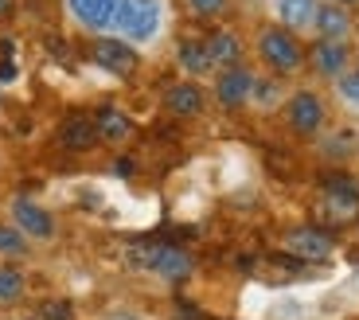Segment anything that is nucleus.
I'll return each mask as SVG.
<instances>
[{"label":"nucleus","mask_w":359,"mask_h":320,"mask_svg":"<svg viewBox=\"0 0 359 320\" xmlns=\"http://www.w3.org/2000/svg\"><path fill=\"white\" fill-rule=\"evenodd\" d=\"M313 32H316V39H351V32H355V24H351V8L332 4V0H320L316 20H313Z\"/></svg>","instance_id":"nucleus-12"},{"label":"nucleus","mask_w":359,"mask_h":320,"mask_svg":"<svg viewBox=\"0 0 359 320\" xmlns=\"http://www.w3.org/2000/svg\"><path fill=\"white\" fill-rule=\"evenodd\" d=\"M254 55H258L262 67L273 71L278 79H289V74L309 67V47L301 44L297 32H289V27H281V24H266L258 36H254Z\"/></svg>","instance_id":"nucleus-2"},{"label":"nucleus","mask_w":359,"mask_h":320,"mask_svg":"<svg viewBox=\"0 0 359 320\" xmlns=\"http://www.w3.org/2000/svg\"><path fill=\"white\" fill-rule=\"evenodd\" d=\"M316 8H320V0H273V16H278V24L289 27V32H297V36L313 32Z\"/></svg>","instance_id":"nucleus-14"},{"label":"nucleus","mask_w":359,"mask_h":320,"mask_svg":"<svg viewBox=\"0 0 359 320\" xmlns=\"http://www.w3.org/2000/svg\"><path fill=\"white\" fill-rule=\"evenodd\" d=\"M226 4H231V0H188V8L196 12V16H223L226 12Z\"/></svg>","instance_id":"nucleus-24"},{"label":"nucleus","mask_w":359,"mask_h":320,"mask_svg":"<svg viewBox=\"0 0 359 320\" xmlns=\"http://www.w3.org/2000/svg\"><path fill=\"white\" fill-rule=\"evenodd\" d=\"M94 129H98V141H126V137L133 133V121H129L126 109L106 106V109L94 114Z\"/></svg>","instance_id":"nucleus-17"},{"label":"nucleus","mask_w":359,"mask_h":320,"mask_svg":"<svg viewBox=\"0 0 359 320\" xmlns=\"http://www.w3.org/2000/svg\"><path fill=\"white\" fill-rule=\"evenodd\" d=\"M0 254H4V258H24L27 234L20 231V227H0Z\"/></svg>","instance_id":"nucleus-19"},{"label":"nucleus","mask_w":359,"mask_h":320,"mask_svg":"<svg viewBox=\"0 0 359 320\" xmlns=\"http://www.w3.org/2000/svg\"><path fill=\"white\" fill-rule=\"evenodd\" d=\"M176 67L188 74V79H203V74L215 71L211 51H207V39H180L176 44Z\"/></svg>","instance_id":"nucleus-15"},{"label":"nucleus","mask_w":359,"mask_h":320,"mask_svg":"<svg viewBox=\"0 0 359 320\" xmlns=\"http://www.w3.org/2000/svg\"><path fill=\"white\" fill-rule=\"evenodd\" d=\"M207 51H211V62H215V71H219V67H234V62H243L246 47H243V39L234 36V32L219 27V32L207 36Z\"/></svg>","instance_id":"nucleus-16"},{"label":"nucleus","mask_w":359,"mask_h":320,"mask_svg":"<svg viewBox=\"0 0 359 320\" xmlns=\"http://www.w3.org/2000/svg\"><path fill=\"white\" fill-rule=\"evenodd\" d=\"M164 27H168V4L164 0H117L114 36L129 39L133 47H153L161 44Z\"/></svg>","instance_id":"nucleus-1"},{"label":"nucleus","mask_w":359,"mask_h":320,"mask_svg":"<svg viewBox=\"0 0 359 320\" xmlns=\"http://www.w3.org/2000/svg\"><path fill=\"white\" fill-rule=\"evenodd\" d=\"M20 293H24V274L16 266H0V305L16 301Z\"/></svg>","instance_id":"nucleus-20"},{"label":"nucleus","mask_w":359,"mask_h":320,"mask_svg":"<svg viewBox=\"0 0 359 320\" xmlns=\"http://www.w3.org/2000/svg\"><path fill=\"white\" fill-rule=\"evenodd\" d=\"M309 67H313L320 79H340L344 71L351 67V47L348 39H316L309 47Z\"/></svg>","instance_id":"nucleus-9"},{"label":"nucleus","mask_w":359,"mask_h":320,"mask_svg":"<svg viewBox=\"0 0 359 320\" xmlns=\"http://www.w3.org/2000/svg\"><path fill=\"white\" fill-rule=\"evenodd\" d=\"M63 8L71 24L82 27L86 36H114L117 0H63Z\"/></svg>","instance_id":"nucleus-5"},{"label":"nucleus","mask_w":359,"mask_h":320,"mask_svg":"<svg viewBox=\"0 0 359 320\" xmlns=\"http://www.w3.org/2000/svg\"><path fill=\"white\" fill-rule=\"evenodd\" d=\"M254 82H258V74H254L250 67H243V62L219 67V74H215V102L226 106V109H243L246 102H250V94H254Z\"/></svg>","instance_id":"nucleus-7"},{"label":"nucleus","mask_w":359,"mask_h":320,"mask_svg":"<svg viewBox=\"0 0 359 320\" xmlns=\"http://www.w3.org/2000/svg\"><path fill=\"white\" fill-rule=\"evenodd\" d=\"M336 94H340L351 109H359V67H348V71L336 79Z\"/></svg>","instance_id":"nucleus-21"},{"label":"nucleus","mask_w":359,"mask_h":320,"mask_svg":"<svg viewBox=\"0 0 359 320\" xmlns=\"http://www.w3.org/2000/svg\"><path fill=\"white\" fill-rule=\"evenodd\" d=\"M59 141H63V149L71 152H86L94 149V141H98V129H94V117H71V121L59 129Z\"/></svg>","instance_id":"nucleus-18"},{"label":"nucleus","mask_w":359,"mask_h":320,"mask_svg":"<svg viewBox=\"0 0 359 320\" xmlns=\"http://www.w3.org/2000/svg\"><path fill=\"white\" fill-rule=\"evenodd\" d=\"M289 254H297V258H305V262H320L332 254V234L320 231V227H301V231H293L285 239Z\"/></svg>","instance_id":"nucleus-13"},{"label":"nucleus","mask_w":359,"mask_h":320,"mask_svg":"<svg viewBox=\"0 0 359 320\" xmlns=\"http://www.w3.org/2000/svg\"><path fill=\"white\" fill-rule=\"evenodd\" d=\"M39 320H74V312L67 301H43L39 305Z\"/></svg>","instance_id":"nucleus-23"},{"label":"nucleus","mask_w":359,"mask_h":320,"mask_svg":"<svg viewBox=\"0 0 359 320\" xmlns=\"http://www.w3.org/2000/svg\"><path fill=\"white\" fill-rule=\"evenodd\" d=\"M94 62L98 67H106L109 74H117V79H126V74H133L137 71V47L129 44V39H121V36H94Z\"/></svg>","instance_id":"nucleus-8"},{"label":"nucleus","mask_w":359,"mask_h":320,"mask_svg":"<svg viewBox=\"0 0 359 320\" xmlns=\"http://www.w3.org/2000/svg\"><path fill=\"white\" fill-rule=\"evenodd\" d=\"M12 222H16L27 239H39V242L55 239V219H51V211H43V207L32 204V199H16V204H12Z\"/></svg>","instance_id":"nucleus-11"},{"label":"nucleus","mask_w":359,"mask_h":320,"mask_svg":"<svg viewBox=\"0 0 359 320\" xmlns=\"http://www.w3.org/2000/svg\"><path fill=\"white\" fill-rule=\"evenodd\" d=\"M332 4H344V8H359V0H332Z\"/></svg>","instance_id":"nucleus-26"},{"label":"nucleus","mask_w":359,"mask_h":320,"mask_svg":"<svg viewBox=\"0 0 359 320\" xmlns=\"http://www.w3.org/2000/svg\"><path fill=\"white\" fill-rule=\"evenodd\" d=\"M164 109L172 117H199L207 109V94L199 86V79H184V82H172L164 90Z\"/></svg>","instance_id":"nucleus-10"},{"label":"nucleus","mask_w":359,"mask_h":320,"mask_svg":"<svg viewBox=\"0 0 359 320\" xmlns=\"http://www.w3.org/2000/svg\"><path fill=\"white\" fill-rule=\"evenodd\" d=\"M129 266L144 269V274H156L164 277V281H184V277H191V269H196V262H191V254H184V250L176 246H137L129 250Z\"/></svg>","instance_id":"nucleus-3"},{"label":"nucleus","mask_w":359,"mask_h":320,"mask_svg":"<svg viewBox=\"0 0 359 320\" xmlns=\"http://www.w3.org/2000/svg\"><path fill=\"white\" fill-rule=\"evenodd\" d=\"M250 102H258V106H273V102H278V82H273V79H258V82H254Z\"/></svg>","instance_id":"nucleus-22"},{"label":"nucleus","mask_w":359,"mask_h":320,"mask_svg":"<svg viewBox=\"0 0 359 320\" xmlns=\"http://www.w3.org/2000/svg\"><path fill=\"white\" fill-rule=\"evenodd\" d=\"M0 16H12V0H0Z\"/></svg>","instance_id":"nucleus-25"},{"label":"nucleus","mask_w":359,"mask_h":320,"mask_svg":"<svg viewBox=\"0 0 359 320\" xmlns=\"http://www.w3.org/2000/svg\"><path fill=\"white\" fill-rule=\"evenodd\" d=\"M324 211H328V219H336V222L355 219L359 215V180L344 176V172L324 176Z\"/></svg>","instance_id":"nucleus-6"},{"label":"nucleus","mask_w":359,"mask_h":320,"mask_svg":"<svg viewBox=\"0 0 359 320\" xmlns=\"http://www.w3.org/2000/svg\"><path fill=\"white\" fill-rule=\"evenodd\" d=\"M285 121L293 133L301 137H313L324 129V121H328V109H324V98L316 94V90H293L285 98Z\"/></svg>","instance_id":"nucleus-4"}]
</instances>
